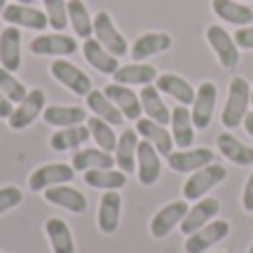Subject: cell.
<instances>
[{"label":"cell","instance_id":"6","mask_svg":"<svg viewBox=\"0 0 253 253\" xmlns=\"http://www.w3.org/2000/svg\"><path fill=\"white\" fill-rule=\"evenodd\" d=\"M49 71H51V76L62 84V87H67L71 93H76V96H84V98H87V93L93 89L91 78H89V76L84 74L80 67H76L74 62L65 60V58L53 60L51 67H49Z\"/></svg>","mask_w":253,"mask_h":253},{"label":"cell","instance_id":"5","mask_svg":"<svg viewBox=\"0 0 253 253\" xmlns=\"http://www.w3.org/2000/svg\"><path fill=\"white\" fill-rule=\"evenodd\" d=\"M44 107H47V96H44V91L42 89H31V91L13 107L11 116L7 118L9 129H13V131L27 129L38 116H42Z\"/></svg>","mask_w":253,"mask_h":253},{"label":"cell","instance_id":"46","mask_svg":"<svg viewBox=\"0 0 253 253\" xmlns=\"http://www.w3.org/2000/svg\"><path fill=\"white\" fill-rule=\"evenodd\" d=\"M13 2H20V4H31L34 0H13Z\"/></svg>","mask_w":253,"mask_h":253},{"label":"cell","instance_id":"29","mask_svg":"<svg viewBox=\"0 0 253 253\" xmlns=\"http://www.w3.org/2000/svg\"><path fill=\"white\" fill-rule=\"evenodd\" d=\"M158 78V71L153 65H144V62H133V65H123L118 67V71L114 74V83L126 84V87H133V84H153Z\"/></svg>","mask_w":253,"mask_h":253},{"label":"cell","instance_id":"12","mask_svg":"<svg viewBox=\"0 0 253 253\" xmlns=\"http://www.w3.org/2000/svg\"><path fill=\"white\" fill-rule=\"evenodd\" d=\"M187 211H189L187 200H175V202L165 205L151 218V222H149V231H151V236L158 238V240H160V238H167L184 220Z\"/></svg>","mask_w":253,"mask_h":253},{"label":"cell","instance_id":"43","mask_svg":"<svg viewBox=\"0 0 253 253\" xmlns=\"http://www.w3.org/2000/svg\"><path fill=\"white\" fill-rule=\"evenodd\" d=\"M11 111H13V102L9 100V98L4 96L2 91H0V118L7 120L9 116H11Z\"/></svg>","mask_w":253,"mask_h":253},{"label":"cell","instance_id":"10","mask_svg":"<svg viewBox=\"0 0 253 253\" xmlns=\"http://www.w3.org/2000/svg\"><path fill=\"white\" fill-rule=\"evenodd\" d=\"M76 175V169L65 162H51V165H42L29 175V189L31 191H44L56 184L71 182Z\"/></svg>","mask_w":253,"mask_h":253},{"label":"cell","instance_id":"26","mask_svg":"<svg viewBox=\"0 0 253 253\" xmlns=\"http://www.w3.org/2000/svg\"><path fill=\"white\" fill-rule=\"evenodd\" d=\"M138 131L135 129H125L123 135L118 138L116 144V167L123 173H133L135 171V160H138Z\"/></svg>","mask_w":253,"mask_h":253},{"label":"cell","instance_id":"11","mask_svg":"<svg viewBox=\"0 0 253 253\" xmlns=\"http://www.w3.org/2000/svg\"><path fill=\"white\" fill-rule=\"evenodd\" d=\"M31 53L36 56H74L78 51V42L76 38L56 31V34H40L31 40L29 44Z\"/></svg>","mask_w":253,"mask_h":253},{"label":"cell","instance_id":"44","mask_svg":"<svg viewBox=\"0 0 253 253\" xmlns=\"http://www.w3.org/2000/svg\"><path fill=\"white\" fill-rule=\"evenodd\" d=\"M245 131L253 138V111H249V114L245 116Z\"/></svg>","mask_w":253,"mask_h":253},{"label":"cell","instance_id":"3","mask_svg":"<svg viewBox=\"0 0 253 253\" xmlns=\"http://www.w3.org/2000/svg\"><path fill=\"white\" fill-rule=\"evenodd\" d=\"M93 38L116 58H123L125 53H129V42L123 36V31L116 27L109 11H98L93 16Z\"/></svg>","mask_w":253,"mask_h":253},{"label":"cell","instance_id":"18","mask_svg":"<svg viewBox=\"0 0 253 253\" xmlns=\"http://www.w3.org/2000/svg\"><path fill=\"white\" fill-rule=\"evenodd\" d=\"M20 42H22V36L18 27L7 25L0 31V67H4L7 71H13V74L22 65Z\"/></svg>","mask_w":253,"mask_h":253},{"label":"cell","instance_id":"25","mask_svg":"<svg viewBox=\"0 0 253 253\" xmlns=\"http://www.w3.org/2000/svg\"><path fill=\"white\" fill-rule=\"evenodd\" d=\"M135 131H138V135H142V140L151 142L160 156H169L173 151V138L165 129V125H158L149 118H140L135 120Z\"/></svg>","mask_w":253,"mask_h":253},{"label":"cell","instance_id":"21","mask_svg":"<svg viewBox=\"0 0 253 253\" xmlns=\"http://www.w3.org/2000/svg\"><path fill=\"white\" fill-rule=\"evenodd\" d=\"M120 211H123V196L118 191H105L98 207V229L105 236L116 233L120 224Z\"/></svg>","mask_w":253,"mask_h":253},{"label":"cell","instance_id":"23","mask_svg":"<svg viewBox=\"0 0 253 253\" xmlns=\"http://www.w3.org/2000/svg\"><path fill=\"white\" fill-rule=\"evenodd\" d=\"M83 56L93 69L100 71V74H105V76H114L120 67L118 58H116L114 53L107 51L96 38H87L83 42Z\"/></svg>","mask_w":253,"mask_h":253},{"label":"cell","instance_id":"1","mask_svg":"<svg viewBox=\"0 0 253 253\" xmlns=\"http://www.w3.org/2000/svg\"><path fill=\"white\" fill-rule=\"evenodd\" d=\"M251 105V84L247 78H233L229 83V96L222 109V125L227 129H238L245 123V116L249 114Z\"/></svg>","mask_w":253,"mask_h":253},{"label":"cell","instance_id":"41","mask_svg":"<svg viewBox=\"0 0 253 253\" xmlns=\"http://www.w3.org/2000/svg\"><path fill=\"white\" fill-rule=\"evenodd\" d=\"M233 40H236L238 49H253V25L240 27V29L233 34Z\"/></svg>","mask_w":253,"mask_h":253},{"label":"cell","instance_id":"14","mask_svg":"<svg viewBox=\"0 0 253 253\" xmlns=\"http://www.w3.org/2000/svg\"><path fill=\"white\" fill-rule=\"evenodd\" d=\"M135 171H138V180L144 187H151L158 182L162 173V162H160V153L147 140L138 142V160H135Z\"/></svg>","mask_w":253,"mask_h":253},{"label":"cell","instance_id":"2","mask_svg":"<svg viewBox=\"0 0 253 253\" xmlns=\"http://www.w3.org/2000/svg\"><path fill=\"white\" fill-rule=\"evenodd\" d=\"M224 178H227V169H224L222 165H215V162L193 171L191 178H189L182 187L184 200H202V198L213 187H218Z\"/></svg>","mask_w":253,"mask_h":253},{"label":"cell","instance_id":"35","mask_svg":"<svg viewBox=\"0 0 253 253\" xmlns=\"http://www.w3.org/2000/svg\"><path fill=\"white\" fill-rule=\"evenodd\" d=\"M67 13H69V25L78 38L87 40L93 36V18L89 13L87 4L83 0H67Z\"/></svg>","mask_w":253,"mask_h":253},{"label":"cell","instance_id":"13","mask_svg":"<svg viewBox=\"0 0 253 253\" xmlns=\"http://www.w3.org/2000/svg\"><path fill=\"white\" fill-rule=\"evenodd\" d=\"M215 102H218V87L213 83H202L196 89V100H193V109H191V118L196 129H207L211 125L215 111Z\"/></svg>","mask_w":253,"mask_h":253},{"label":"cell","instance_id":"8","mask_svg":"<svg viewBox=\"0 0 253 253\" xmlns=\"http://www.w3.org/2000/svg\"><path fill=\"white\" fill-rule=\"evenodd\" d=\"M231 231V224L227 220H211L209 224H205L202 229H198L196 233L187 236V242H184V251L187 253H205L207 249L215 247L220 240L229 236Z\"/></svg>","mask_w":253,"mask_h":253},{"label":"cell","instance_id":"4","mask_svg":"<svg viewBox=\"0 0 253 253\" xmlns=\"http://www.w3.org/2000/svg\"><path fill=\"white\" fill-rule=\"evenodd\" d=\"M207 42L213 49L218 62L224 67V69H236L238 62H240V49H238L233 36L229 34L224 27L220 25H209L207 27Z\"/></svg>","mask_w":253,"mask_h":253},{"label":"cell","instance_id":"17","mask_svg":"<svg viewBox=\"0 0 253 253\" xmlns=\"http://www.w3.org/2000/svg\"><path fill=\"white\" fill-rule=\"evenodd\" d=\"M42 193L49 205H56L60 209L71 211V213H84L89 209V200L84 198V193L69 187V184H56V187L44 189Z\"/></svg>","mask_w":253,"mask_h":253},{"label":"cell","instance_id":"28","mask_svg":"<svg viewBox=\"0 0 253 253\" xmlns=\"http://www.w3.org/2000/svg\"><path fill=\"white\" fill-rule=\"evenodd\" d=\"M140 102H142V114H147L149 120H153L158 125H165V126L171 123V111L167 109L156 84H144L140 89Z\"/></svg>","mask_w":253,"mask_h":253},{"label":"cell","instance_id":"33","mask_svg":"<svg viewBox=\"0 0 253 253\" xmlns=\"http://www.w3.org/2000/svg\"><path fill=\"white\" fill-rule=\"evenodd\" d=\"M44 233H47L53 253H76L74 236H71V229L65 220L49 218L47 222H44Z\"/></svg>","mask_w":253,"mask_h":253},{"label":"cell","instance_id":"37","mask_svg":"<svg viewBox=\"0 0 253 253\" xmlns=\"http://www.w3.org/2000/svg\"><path fill=\"white\" fill-rule=\"evenodd\" d=\"M87 129L100 149H105V151H109V153L116 151L118 138H116V133H114V129H111L109 123H105V120L98 118V116H91V118H87Z\"/></svg>","mask_w":253,"mask_h":253},{"label":"cell","instance_id":"27","mask_svg":"<svg viewBox=\"0 0 253 253\" xmlns=\"http://www.w3.org/2000/svg\"><path fill=\"white\" fill-rule=\"evenodd\" d=\"M116 165V158L111 156L109 151L105 149H93V147H87V149H78L71 158V167L76 171H91V169H114Z\"/></svg>","mask_w":253,"mask_h":253},{"label":"cell","instance_id":"31","mask_svg":"<svg viewBox=\"0 0 253 253\" xmlns=\"http://www.w3.org/2000/svg\"><path fill=\"white\" fill-rule=\"evenodd\" d=\"M87 107L89 111H91L93 116H98V118H102L105 123H109L111 126H120L125 123V116L123 111L118 109V107L114 105V102L107 98L105 91H98V89H91V91L87 93Z\"/></svg>","mask_w":253,"mask_h":253},{"label":"cell","instance_id":"20","mask_svg":"<svg viewBox=\"0 0 253 253\" xmlns=\"http://www.w3.org/2000/svg\"><path fill=\"white\" fill-rule=\"evenodd\" d=\"M156 87L160 93H167V96H171L184 107L193 105V100H196V89L191 87L189 80H184L178 74H158Z\"/></svg>","mask_w":253,"mask_h":253},{"label":"cell","instance_id":"9","mask_svg":"<svg viewBox=\"0 0 253 253\" xmlns=\"http://www.w3.org/2000/svg\"><path fill=\"white\" fill-rule=\"evenodd\" d=\"M213 160H215V153L209 147L180 149V151H171L167 156V165L173 171H178V173H193V171L211 165Z\"/></svg>","mask_w":253,"mask_h":253},{"label":"cell","instance_id":"42","mask_svg":"<svg viewBox=\"0 0 253 253\" xmlns=\"http://www.w3.org/2000/svg\"><path fill=\"white\" fill-rule=\"evenodd\" d=\"M242 209L253 213V171L249 173V178H247L245 189H242Z\"/></svg>","mask_w":253,"mask_h":253},{"label":"cell","instance_id":"30","mask_svg":"<svg viewBox=\"0 0 253 253\" xmlns=\"http://www.w3.org/2000/svg\"><path fill=\"white\" fill-rule=\"evenodd\" d=\"M42 120L49 126H74L87 123V109L83 107H65V105H49L42 111Z\"/></svg>","mask_w":253,"mask_h":253},{"label":"cell","instance_id":"34","mask_svg":"<svg viewBox=\"0 0 253 253\" xmlns=\"http://www.w3.org/2000/svg\"><path fill=\"white\" fill-rule=\"evenodd\" d=\"M91 138L89 129L84 125H74V126H62L49 140V147L53 151H69V149H78L83 147L87 140Z\"/></svg>","mask_w":253,"mask_h":253},{"label":"cell","instance_id":"47","mask_svg":"<svg viewBox=\"0 0 253 253\" xmlns=\"http://www.w3.org/2000/svg\"><path fill=\"white\" fill-rule=\"evenodd\" d=\"M251 105H253V87H251Z\"/></svg>","mask_w":253,"mask_h":253},{"label":"cell","instance_id":"32","mask_svg":"<svg viewBox=\"0 0 253 253\" xmlns=\"http://www.w3.org/2000/svg\"><path fill=\"white\" fill-rule=\"evenodd\" d=\"M218 147H220V153H222L227 160H231L233 165H238V167L253 165V147H247L245 142H240V140L233 133H229V131L218 135Z\"/></svg>","mask_w":253,"mask_h":253},{"label":"cell","instance_id":"19","mask_svg":"<svg viewBox=\"0 0 253 253\" xmlns=\"http://www.w3.org/2000/svg\"><path fill=\"white\" fill-rule=\"evenodd\" d=\"M105 93H107V98L123 111V116L126 120H140V116H142V102H140V96L131 87L111 83L105 87Z\"/></svg>","mask_w":253,"mask_h":253},{"label":"cell","instance_id":"39","mask_svg":"<svg viewBox=\"0 0 253 253\" xmlns=\"http://www.w3.org/2000/svg\"><path fill=\"white\" fill-rule=\"evenodd\" d=\"M44 4V13L47 20L51 25V29L62 31L69 25V13H67V0H42Z\"/></svg>","mask_w":253,"mask_h":253},{"label":"cell","instance_id":"40","mask_svg":"<svg viewBox=\"0 0 253 253\" xmlns=\"http://www.w3.org/2000/svg\"><path fill=\"white\" fill-rule=\"evenodd\" d=\"M22 202V191L18 187H0V215L7 213V211L16 209Z\"/></svg>","mask_w":253,"mask_h":253},{"label":"cell","instance_id":"38","mask_svg":"<svg viewBox=\"0 0 253 253\" xmlns=\"http://www.w3.org/2000/svg\"><path fill=\"white\" fill-rule=\"evenodd\" d=\"M0 91H2L4 96L13 102V105H18V102H20L22 98L29 93L25 84H22L20 80L13 76V71H7L4 67H0Z\"/></svg>","mask_w":253,"mask_h":253},{"label":"cell","instance_id":"15","mask_svg":"<svg viewBox=\"0 0 253 253\" xmlns=\"http://www.w3.org/2000/svg\"><path fill=\"white\" fill-rule=\"evenodd\" d=\"M173 47V38L165 31H149V34H142L133 40L129 53L135 62H142L151 56H158V53H165Z\"/></svg>","mask_w":253,"mask_h":253},{"label":"cell","instance_id":"16","mask_svg":"<svg viewBox=\"0 0 253 253\" xmlns=\"http://www.w3.org/2000/svg\"><path fill=\"white\" fill-rule=\"evenodd\" d=\"M218 213H220L218 198H202V200H198L196 205L187 211L184 220L180 222V231H182V236H191V233H196L198 229H202L205 224H209Z\"/></svg>","mask_w":253,"mask_h":253},{"label":"cell","instance_id":"24","mask_svg":"<svg viewBox=\"0 0 253 253\" xmlns=\"http://www.w3.org/2000/svg\"><path fill=\"white\" fill-rule=\"evenodd\" d=\"M211 9L220 20L236 27H247L253 22V9L240 0H211Z\"/></svg>","mask_w":253,"mask_h":253},{"label":"cell","instance_id":"48","mask_svg":"<svg viewBox=\"0 0 253 253\" xmlns=\"http://www.w3.org/2000/svg\"><path fill=\"white\" fill-rule=\"evenodd\" d=\"M249 253H253V245H251V247H249Z\"/></svg>","mask_w":253,"mask_h":253},{"label":"cell","instance_id":"45","mask_svg":"<svg viewBox=\"0 0 253 253\" xmlns=\"http://www.w3.org/2000/svg\"><path fill=\"white\" fill-rule=\"evenodd\" d=\"M4 7H7V0H0V18H2V11H4Z\"/></svg>","mask_w":253,"mask_h":253},{"label":"cell","instance_id":"36","mask_svg":"<svg viewBox=\"0 0 253 253\" xmlns=\"http://www.w3.org/2000/svg\"><path fill=\"white\" fill-rule=\"evenodd\" d=\"M84 182L102 191H118L126 184V173L120 169H91L84 171Z\"/></svg>","mask_w":253,"mask_h":253},{"label":"cell","instance_id":"7","mask_svg":"<svg viewBox=\"0 0 253 253\" xmlns=\"http://www.w3.org/2000/svg\"><path fill=\"white\" fill-rule=\"evenodd\" d=\"M2 20L7 25H13L18 29H31V31H44L49 27L47 20V13L42 9L34 7V4H20V2H13L7 4L2 11Z\"/></svg>","mask_w":253,"mask_h":253},{"label":"cell","instance_id":"22","mask_svg":"<svg viewBox=\"0 0 253 253\" xmlns=\"http://www.w3.org/2000/svg\"><path fill=\"white\" fill-rule=\"evenodd\" d=\"M171 138L173 144L180 149H189L196 138V125H193L191 111L184 105H178L175 109H171Z\"/></svg>","mask_w":253,"mask_h":253}]
</instances>
